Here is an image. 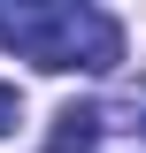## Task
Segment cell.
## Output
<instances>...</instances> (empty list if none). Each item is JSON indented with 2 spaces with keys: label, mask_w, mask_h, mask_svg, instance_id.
Returning <instances> with one entry per match:
<instances>
[{
  "label": "cell",
  "mask_w": 146,
  "mask_h": 153,
  "mask_svg": "<svg viewBox=\"0 0 146 153\" xmlns=\"http://www.w3.org/2000/svg\"><path fill=\"white\" fill-rule=\"evenodd\" d=\"M0 46L31 54L38 69H115L123 23L100 8H0Z\"/></svg>",
  "instance_id": "1"
},
{
  "label": "cell",
  "mask_w": 146,
  "mask_h": 153,
  "mask_svg": "<svg viewBox=\"0 0 146 153\" xmlns=\"http://www.w3.org/2000/svg\"><path fill=\"white\" fill-rule=\"evenodd\" d=\"M100 123H108V115L92 107V100L62 107V115H54V138H46V153H92V146H100Z\"/></svg>",
  "instance_id": "2"
},
{
  "label": "cell",
  "mask_w": 146,
  "mask_h": 153,
  "mask_svg": "<svg viewBox=\"0 0 146 153\" xmlns=\"http://www.w3.org/2000/svg\"><path fill=\"white\" fill-rule=\"evenodd\" d=\"M16 123H23V92H16V84H0V138L16 130Z\"/></svg>",
  "instance_id": "3"
}]
</instances>
